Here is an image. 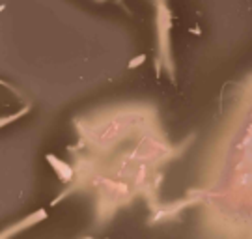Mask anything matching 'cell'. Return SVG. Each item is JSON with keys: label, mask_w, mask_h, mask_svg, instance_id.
<instances>
[{"label": "cell", "mask_w": 252, "mask_h": 239, "mask_svg": "<svg viewBox=\"0 0 252 239\" xmlns=\"http://www.w3.org/2000/svg\"><path fill=\"white\" fill-rule=\"evenodd\" d=\"M47 159L51 161V163H54V165H56V167H54V169H56V172H58V174H60V176H62V179H65V181H67V179H69V177H71V170H69V169H65V170H63V167H65V165H63V163H60V161L56 159V157H53V155H49V157H47Z\"/></svg>", "instance_id": "cell-1"}, {"label": "cell", "mask_w": 252, "mask_h": 239, "mask_svg": "<svg viewBox=\"0 0 252 239\" xmlns=\"http://www.w3.org/2000/svg\"><path fill=\"white\" fill-rule=\"evenodd\" d=\"M146 62V56L144 54H140V56H135L131 62H129V69H135V68H138V66H142V64Z\"/></svg>", "instance_id": "cell-2"}]
</instances>
